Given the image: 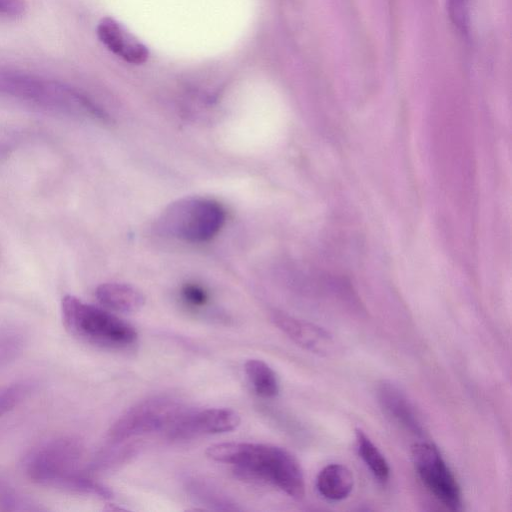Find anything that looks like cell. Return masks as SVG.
<instances>
[{"label": "cell", "instance_id": "obj_20", "mask_svg": "<svg viewBox=\"0 0 512 512\" xmlns=\"http://www.w3.org/2000/svg\"><path fill=\"white\" fill-rule=\"evenodd\" d=\"M192 490L196 497L206 504L217 505L218 509H225L223 505H225L228 510L232 509L228 506L229 503L224 498L206 486L193 485Z\"/></svg>", "mask_w": 512, "mask_h": 512}, {"label": "cell", "instance_id": "obj_12", "mask_svg": "<svg viewBox=\"0 0 512 512\" xmlns=\"http://www.w3.org/2000/svg\"><path fill=\"white\" fill-rule=\"evenodd\" d=\"M95 295L103 306L122 313L138 311L145 304L144 295L137 288L124 283H103L96 288Z\"/></svg>", "mask_w": 512, "mask_h": 512}, {"label": "cell", "instance_id": "obj_19", "mask_svg": "<svg viewBox=\"0 0 512 512\" xmlns=\"http://www.w3.org/2000/svg\"><path fill=\"white\" fill-rule=\"evenodd\" d=\"M27 10L25 0H0V19H17Z\"/></svg>", "mask_w": 512, "mask_h": 512}, {"label": "cell", "instance_id": "obj_3", "mask_svg": "<svg viewBox=\"0 0 512 512\" xmlns=\"http://www.w3.org/2000/svg\"><path fill=\"white\" fill-rule=\"evenodd\" d=\"M0 95L54 112L109 122L107 114L76 88L29 72L0 70Z\"/></svg>", "mask_w": 512, "mask_h": 512}, {"label": "cell", "instance_id": "obj_8", "mask_svg": "<svg viewBox=\"0 0 512 512\" xmlns=\"http://www.w3.org/2000/svg\"><path fill=\"white\" fill-rule=\"evenodd\" d=\"M240 420L239 414L229 408L184 411L167 430V434L174 439H187L225 433L237 428Z\"/></svg>", "mask_w": 512, "mask_h": 512}, {"label": "cell", "instance_id": "obj_18", "mask_svg": "<svg viewBox=\"0 0 512 512\" xmlns=\"http://www.w3.org/2000/svg\"><path fill=\"white\" fill-rule=\"evenodd\" d=\"M471 0H447V10L453 24L462 32L469 25V6Z\"/></svg>", "mask_w": 512, "mask_h": 512}, {"label": "cell", "instance_id": "obj_2", "mask_svg": "<svg viewBox=\"0 0 512 512\" xmlns=\"http://www.w3.org/2000/svg\"><path fill=\"white\" fill-rule=\"evenodd\" d=\"M82 444L69 436L55 437L32 448L24 457L23 470L33 482L69 492L110 498L111 491L80 469Z\"/></svg>", "mask_w": 512, "mask_h": 512}, {"label": "cell", "instance_id": "obj_6", "mask_svg": "<svg viewBox=\"0 0 512 512\" xmlns=\"http://www.w3.org/2000/svg\"><path fill=\"white\" fill-rule=\"evenodd\" d=\"M185 410L167 397L144 400L126 411L110 428L109 441L119 443L130 437L167 430Z\"/></svg>", "mask_w": 512, "mask_h": 512}, {"label": "cell", "instance_id": "obj_17", "mask_svg": "<svg viewBox=\"0 0 512 512\" xmlns=\"http://www.w3.org/2000/svg\"><path fill=\"white\" fill-rule=\"evenodd\" d=\"M33 386L32 382L26 380L1 386L0 417L23 401L31 393Z\"/></svg>", "mask_w": 512, "mask_h": 512}, {"label": "cell", "instance_id": "obj_5", "mask_svg": "<svg viewBox=\"0 0 512 512\" xmlns=\"http://www.w3.org/2000/svg\"><path fill=\"white\" fill-rule=\"evenodd\" d=\"M225 211L215 200L203 197L178 199L165 208L157 221L158 230L187 242H205L222 228Z\"/></svg>", "mask_w": 512, "mask_h": 512}, {"label": "cell", "instance_id": "obj_14", "mask_svg": "<svg viewBox=\"0 0 512 512\" xmlns=\"http://www.w3.org/2000/svg\"><path fill=\"white\" fill-rule=\"evenodd\" d=\"M244 370L257 395L263 398H272L278 394L277 376L267 363L259 359H250L245 363Z\"/></svg>", "mask_w": 512, "mask_h": 512}, {"label": "cell", "instance_id": "obj_4", "mask_svg": "<svg viewBox=\"0 0 512 512\" xmlns=\"http://www.w3.org/2000/svg\"><path fill=\"white\" fill-rule=\"evenodd\" d=\"M61 313L67 331L82 341L106 348H123L137 339L133 326L75 296L63 297Z\"/></svg>", "mask_w": 512, "mask_h": 512}, {"label": "cell", "instance_id": "obj_21", "mask_svg": "<svg viewBox=\"0 0 512 512\" xmlns=\"http://www.w3.org/2000/svg\"><path fill=\"white\" fill-rule=\"evenodd\" d=\"M182 294L188 303L196 306L205 304L208 297L204 289L193 284H187L184 286Z\"/></svg>", "mask_w": 512, "mask_h": 512}, {"label": "cell", "instance_id": "obj_13", "mask_svg": "<svg viewBox=\"0 0 512 512\" xmlns=\"http://www.w3.org/2000/svg\"><path fill=\"white\" fill-rule=\"evenodd\" d=\"M354 486L353 473L342 464H329L318 474L316 487L326 499L339 501L348 497Z\"/></svg>", "mask_w": 512, "mask_h": 512}, {"label": "cell", "instance_id": "obj_11", "mask_svg": "<svg viewBox=\"0 0 512 512\" xmlns=\"http://www.w3.org/2000/svg\"><path fill=\"white\" fill-rule=\"evenodd\" d=\"M378 402L383 411L407 431L423 434V426L407 395L396 384L382 381L377 387Z\"/></svg>", "mask_w": 512, "mask_h": 512}, {"label": "cell", "instance_id": "obj_7", "mask_svg": "<svg viewBox=\"0 0 512 512\" xmlns=\"http://www.w3.org/2000/svg\"><path fill=\"white\" fill-rule=\"evenodd\" d=\"M414 467L423 484L444 506L457 511L462 505L460 486L439 450L430 443L412 446Z\"/></svg>", "mask_w": 512, "mask_h": 512}, {"label": "cell", "instance_id": "obj_15", "mask_svg": "<svg viewBox=\"0 0 512 512\" xmlns=\"http://www.w3.org/2000/svg\"><path fill=\"white\" fill-rule=\"evenodd\" d=\"M355 435L361 459L377 481L386 483L390 477V467L385 457L362 430L357 429Z\"/></svg>", "mask_w": 512, "mask_h": 512}, {"label": "cell", "instance_id": "obj_16", "mask_svg": "<svg viewBox=\"0 0 512 512\" xmlns=\"http://www.w3.org/2000/svg\"><path fill=\"white\" fill-rule=\"evenodd\" d=\"M27 344L26 331L17 324L0 326V369L14 362Z\"/></svg>", "mask_w": 512, "mask_h": 512}, {"label": "cell", "instance_id": "obj_9", "mask_svg": "<svg viewBox=\"0 0 512 512\" xmlns=\"http://www.w3.org/2000/svg\"><path fill=\"white\" fill-rule=\"evenodd\" d=\"M274 324L302 348L319 355H328L334 349V339L324 328L282 312L272 315Z\"/></svg>", "mask_w": 512, "mask_h": 512}, {"label": "cell", "instance_id": "obj_1", "mask_svg": "<svg viewBox=\"0 0 512 512\" xmlns=\"http://www.w3.org/2000/svg\"><path fill=\"white\" fill-rule=\"evenodd\" d=\"M206 454L214 461L232 465L241 478L271 484L295 499L305 494L304 476L299 462L281 447L225 442L208 447Z\"/></svg>", "mask_w": 512, "mask_h": 512}, {"label": "cell", "instance_id": "obj_10", "mask_svg": "<svg viewBox=\"0 0 512 512\" xmlns=\"http://www.w3.org/2000/svg\"><path fill=\"white\" fill-rule=\"evenodd\" d=\"M97 36L107 49L129 63L141 64L149 56L147 47L111 17L100 20Z\"/></svg>", "mask_w": 512, "mask_h": 512}]
</instances>
